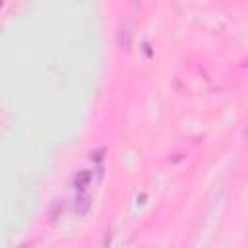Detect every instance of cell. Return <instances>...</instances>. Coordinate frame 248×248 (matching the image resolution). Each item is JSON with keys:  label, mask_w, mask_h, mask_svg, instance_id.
Segmentation results:
<instances>
[{"label": "cell", "mask_w": 248, "mask_h": 248, "mask_svg": "<svg viewBox=\"0 0 248 248\" xmlns=\"http://www.w3.org/2000/svg\"><path fill=\"white\" fill-rule=\"evenodd\" d=\"M2 2H4V0H0V6H2Z\"/></svg>", "instance_id": "obj_1"}]
</instances>
